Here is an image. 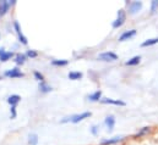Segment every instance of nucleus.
<instances>
[{"instance_id": "1", "label": "nucleus", "mask_w": 158, "mask_h": 145, "mask_svg": "<svg viewBox=\"0 0 158 145\" xmlns=\"http://www.w3.org/2000/svg\"><path fill=\"white\" fill-rule=\"evenodd\" d=\"M91 112H82V113H77V115H73L69 117H65L60 121V123H66V122H73V123H79L80 121H83L85 118L91 117Z\"/></svg>"}, {"instance_id": "2", "label": "nucleus", "mask_w": 158, "mask_h": 145, "mask_svg": "<svg viewBox=\"0 0 158 145\" xmlns=\"http://www.w3.org/2000/svg\"><path fill=\"white\" fill-rule=\"evenodd\" d=\"M97 59L99 61H104V62H113V61H117L118 60V55L113 51H106V53H101Z\"/></svg>"}, {"instance_id": "3", "label": "nucleus", "mask_w": 158, "mask_h": 145, "mask_svg": "<svg viewBox=\"0 0 158 145\" xmlns=\"http://www.w3.org/2000/svg\"><path fill=\"white\" fill-rule=\"evenodd\" d=\"M125 20H126V15H125V11L124 10H119L118 11V17H117V20L113 22V28H119V27H121L123 25H124V22H125Z\"/></svg>"}, {"instance_id": "4", "label": "nucleus", "mask_w": 158, "mask_h": 145, "mask_svg": "<svg viewBox=\"0 0 158 145\" xmlns=\"http://www.w3.org/2000/svg\"><path fill=\"white\" fill-rule=\"evenodd\" d=\"M14 28H15V31H16V34L19 37V40L23 44V45H27V38L23 36V33H22V31H21V27H20V25H19V22L17 21H14Z\"/></svg>"}, {"instance_id": "5", "label": "nucleus", "mask_w": 158, "mask_h": 145, "mask_svg": "<svg viewBox=\"0 0 158 145\" xmlns=\"http://www.w3.org/2000/svg\"><path fill=\"white\" fill-rule=\"evenodd\" d=\"M12 4H15V1H9V0H2V1H0V17L5 16V15L7 14L10 6H11Z\"/></svg>"}, {"instance_id": "6", "label": "nucleus", "mask_w": 158, "mask_h": 145, "mask_svg": "<svg viewBox=\"0 0 158 145\" xmlns=\"http://www.w3.org/2000/svg\"><path fill=\"white\" fill-rule=\"evenodd\" d=\"M5 76L9 77V78H21V77H23L25 74L21 72L19 69H12V70H7V71L5 72Z\"/></svg>"}, {"instance_id": "7", "label": "nucleus", "mask_w": 158, "mask_h": 145, "mask_svg": "<svg viewBox=\"0 0 158 145\" xmlns=\"http://www.w3.org/2000/svg\"><path fill=\"white\" fill-rule=\"evenodd\" d=\"M141 7H142V2H141V1H132V2L129 4V11H130V14H132V15L136 14L137 11H140Z\"/></svg>"}, {"instance_id": "8", "label": "nucleus", "mask_w": 158, "mask_h": 145, "mask_svg": "<svg viewBox=\"0 0 158 145\" xmlns=\"http://www.w3.org/2000/svg\"><path fill=\"white\" fill-rule=\"evenodd\" d=\"M136 36V29H130V31H126L124 32L121 36L119 37V41H125V40H129L131 39L132 37Z\"/></svg>"}, {"instance_id": "9", "label": "nucleus", "mask_w": 158, "mask_h": 145, "mask_svg": "<svg viewBox=\"0 0 158 145\" xmlns=\"http://www.w3.org/2000/svg\"><path fill=\"white\" fill-rule=\"evenodd\" d=\"M104 123H106L108 131L112 132L114 129V126H115V118H114V116H112V115L110 116H107L106 120H104Z\"/></svg>"}, {"instance_id": "10", "label": "nucleus", "mask_w": 158, "mask_h": 145, "mask_svg": "<svg viewBox=\"0 0 158 145\" xmlns=\"http://www.w3.org/2000/svg\"><path fill=\"white\" fill-rule=\"evenodd\" d=\"M103 104H110V105H118V106H125V101L123 100H114V99H109V98H103L101 100Z\"/></svg>"}, {"instance_id": "11", "label": "nucleus", "mask_w": 158, "mask_h": 145, "mask_svg": "<svg viewBox=\"0 0 158 145\" xmlns=\"http://www.w3.org/2000/svg\"><path fill=\"white\" fill-rule=\"evenodd\" d=\"M124 139V137L123 135H118V137H113V138H110V139H104V140H102L101 142V144L102 145H112V144H117L119 142H121Z\"/></svg>"}, {"instance_id": "12", "label": "nucleus", "mask_w": 158, "mask_h": 145, "mask_svg": "<svg viewBox=\"0 0 158 145\" xmlns=\"http://www.w3.org/2000/svg\"><path fill=\"white\" fill-rule=\"evenodd\" d=\"M20 101H21V96L17 95V94H12V95H10V96L7 98V103H9L11 106H16Z\"/></svg>"}, {"instance_id": "13", "label": "nucleus", "mask_w": 158, "mask_h": 145, "mask_svg": "<svg viewBox=\"0 0 158 145\" xmlns=\"http://www.w3.org/2000/svg\"><path fill=\"white\" fill-rule=\"evenodd\" d=\"M87 98H88L89 101H99V100H102V92L101 90H97V92L89 94Z\"/></svg>"}, {"instance_id": "14", "label": "nucleus", "mask_w": 158, "mask_h": 145, "mask_svg": "<svg viewBox=\"0 0 158 145\" xmlns=\"http://www.w3.org/2000/svg\"><path fill=\"white\" fill-rule=\"evenodd\" d=\"M68 77H69V79H71V80H79V79H81V78L83 77V74L81 72H79V71H73V72H69Z\"/></svg>"}, {"instance_id": "15", "label": "nucleus", "mask_w": 158, "mask_h": 145, "mask_svg": "<svg viewBox=\"0 0 158 145\" xmlns=\"http://www.w3.org/2000/svg\"><path fill=\"white\" fill-rule=\"evenodd\" d=\"M140 61H141V56H134L132 59H130L129 61H126L125 65L126 66H136V65L140 64Z\"/></svg>"}, {"instance_id": "16", "label": "nucleus", "mask_w": 158, "mask_h": 145, "mask_svg": "<svg viewBox=\"0 0 158 145\" xmlns=\"http://www.w3.org/2000/svg\"><path fill=\"white\" fill-rule=\"evenodd\" d=\"M28 144L30 145H37L38 144V135L36 133H31L28 135Z\"/></svg>"}, {"instance_id": "17", "label": "nucleus", "mask_w": 158, "mask_h": 145, "mask_svg": "<svg viewBox=\"0 0 158 145\" xmlns=\"http://www.w3.org/2000/svg\"><path fill=\"white\" fill-rule=\"evenodd\" d=\"M12 56H14V54H12L11 51H4V53L1 54V56H0V61H1V62H5V61L10 60Z\"/></svg>"}, {"instance_id": "18", "label": "nucleus", "mask_w": 158, "mask_h": 145, "mask_svg": "<svg viewBox=\"0 0 158 145\" xmlns=\"http://www.w3.org/2000/svg\"><path fill=\"white\" fill-rule=\"evenodd\" d=\"M157 43H158V38H152V39L145 40V41L141 44V46H142V48H145V46H151V45H155V44H157Z\"/></svg>"}, {"instance_id": "19", "label": "nucleus", "mask_w": 158, "mask_h": 145, "mask_svg": "<svg viewBox=\"0 0 158 145\" xmlns=\"http://www.w3.org/2000/svg\"><path fill=\"white\" fill-rule=\"evenodd\" d=\"M26 55H23V54H19V55H16V57H15V62L17 64V65H22V64H25V61H26Z\"/></svg>"}, {"instance_id": "20", "label": "nucleus", "mask_w": 158, "mask_h": 145, "mask_svg": "<svg viewBox=\"0 0 158 145\" xmlns=\"http://www.w3.org/2000/svg\"><path fill=\"white\" fill-rule=\"evenodd\" d=\"M40 90L42 93H49L50 90H52V87L50 85H48V84H45L44 82H40Z\"/></svg>"}, {"instance_id": "21", "label": "nucleus", "mask_w": 158, "mask_h": 145, "mask_svg": "<svg viewBox=\"0 0 158 145\" xmlns=\"http://www.w3.org/2000/svg\"><path fill=\"white\" fill-rule=\"evenodd\" d=\"M69 64L68 60H53L52 61V65L54 66H66Z\"/></svg>"}, {"instance_id": "22", "label": "nucleus", "mask_w": 158, "mask_h": 145, "mask_svg": "<svg viewBox=\"0 0 158 145\" xmlns=\"http://www.w3.org/2000/svg\"><path fill=\"white\" fill-rule=\"evenodd\" d=\"M157 10H158V0H153L151 2V12L155 14Z\"/></svg>"}, {"instance_id": "23", "label": "nucleus", "mask_w": 158, "mask_h": 145, "mask_svg": "<svg viewBox=\"0 0 158 145\" xmlns=\"http://www.w3.org/2000/svg\"><path fill=\"white\" fill-rule=\"evenodd\" d=\"M148 132H150V127H143L140 132L136 133V137H141V135H143V134H146V133H148Z\"/></svg>"}, {"instance_id": "24", "label": "nucleus", "mask_w": 158, "mask_h": 145, "mask_svg": "<svg viewBox=\"0 0 158 145\" xmlns=\"http://www.w3.org/2000/svg\"><path fill=\"white\" fill-rule=\"evenodd\" d=\"M35 77H36V79L37 80H40V82H44V76L40 72H38V71H35Z\"/></svg>"}, {"instance_id": "25", "label": "nucleus", "mask_w": 158, "mask_h": 145, "mask_svg": "<svg viewBox=\"0 0 158 145\" xmlns=\"http://www.w3.org/2000/svg\"><path fill=\"white\" fill-rule=\"evenodd\" d=\"M38 54L36 53V51H33V50H28L27 51V54H26V56H28V57H36Z\"/></svg>"}, {"instance_id": "26", "label": "nucleus", "mask_w": 158, "mask_h": 145, "mask_svg": "<svg viewBox=\"0 0 158 145\" xmlns=\"http://www.w3.org/2000/svg\"><path fill=\"white\" fill-rule=\"evenodd\" d=\"M16 117V106H11V118Z\"/></svg>"}, {"instance_id": "27", "label": "nucleus", "mask_w": 158, "mask_h": 145, "mask_svg": "<svg viewBox=\"0 0 158 145\" xmlns=\"http://www.w3.org/2000/svg\"><path fill=\"white\" fill-rule=\"evenodd\" d=\"M97 131H98V127H97V126H93V127H92V129H91L92 134H94V135L97 134Z\"/></svg>"}, {"instance_id": "28", "label": "nucleus", "mask_w": 158, "mask_h": 145, "mask_svg": "<svg viewBox=\"0 0 158 145\" xmlns=\"http://www.w3.org/2000/svg\"><path fill=\"white\" fill-rule=\"evenodd\" d=\"M4 53V49H0V56H1V54Z\"/></svg>"}, {"instance_id": "29", "label": "nucleus", "mask_w": 158, "mask_h": 145, "mask_svg": "<svg viewBox=\"0 0 158 145\" xmlns=\"http://www.w3.org/2000/svg\"><path fill=\"white\" fill-rule=\"evenodd\" d=\"M0 79H1V77H0Z\"/></svg>"}]
</instances>
